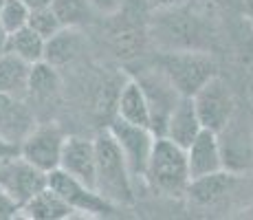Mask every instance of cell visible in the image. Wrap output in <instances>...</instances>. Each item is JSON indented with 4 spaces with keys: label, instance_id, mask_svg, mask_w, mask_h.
<instances>
[{
    "label": "cell",
    "instance_id": "17",
    "mask_svg": "<svg viewBox=\"0 0 253 220\" xmlns=\"http://www.w3.org/2000/svg\"><path fill=\"white\" fill-rule=\"evenodd\" d=\"M80 46H82V40H80V31L73 27H64L51 36L46 40V46H44V62L53 66H64L73 62L77 55H80Z\"/></svg>",
    "mask_w": 253,
    "mask_h": 220
},
{
    "label": "cell",
    "instance_id": "24",
    "mask_svg": "<svg viewBox=\"0 0 253 220\" xmlns=\"http://www.w3.org/2000/svg\"><path fill=\"white\" fill-rule=\"evenodd\" d=\"M88 2H90V7L95 13L106 16V18H115L126 9L128 0H88Z\"/></svg>",
    "mask_w": 253,
    "mask_h": 220
},
{
    "label": "cell",
    "instance_id": "23",
    "mask_svg": "<svg viewBox=\"0 0 253 220\" xmlns=\"http://www.w3.org/2000/svg\"><path fill=\"white\" fill-rule=\"evenodd\" d=\"M29 27L33 29V31H38L44 40H48L51 36H55L62 27L60 18L55 16V11H53V7H42V9H33L31 11V18H29Z\"/></svg>",
    "mask_w": 253,
    "mask_h": 220
},
{
    "label": "cell",
    "instance_id": "21",
    "mask_svg": "<svg viewBox=\"0 0 253 220\" xmlns=\"http://www.w3.org/2000/svg\"><path fill=\"white\" fill-rule=\"evenodd\" d=\"M53 11L60 18L62 27H73L80 29L90 22L92 18V7L88 0H53Z\"/></svg>",
    "mask_w": 253,
    "mask_h": 220
},
{
    "label": "cell",
    "instance_id": "13",
    "mask_svg": "<svg viewBox=\"0 0 253 220\" xmlns=\"http://www.w3.org/2000/svg\"><path fill=\"white\" fill-rule=\"evenodd\" d=\"M201 130H203V121H201V117H198L194 97L183 95L181 101L176 104V108L169 115L163 136L172 139L174 143H178L181 148H187V145L201 134Z\"/></svg>",
    "mask_w": 253,
    "mask_h": 220
},
{
    "label": "cell",
    "instance_id": "12",
    "mask_svg": "<svg viewBox=\"0 0 253 220\" xmlns=\"http://www.w3.org/2000/svg\"><path fill=\"white\" fill-rule=\"evenodd\" d=\"M0 176H4V192L18 205H22L24 200H29L36 192H40L48 185L46 174L33 168L31 163H27L22 156H18V161H11V163L4 165L0 170Z\"/></svg>",
    "mask_w": 253,
    "mask_h": 220
},
{
    "label": "cell",
    "instance_id": "5",
    "mask_svg": "<svg viewBox=\"0 0 253 220\" xmlns=\"http://www.w3.org/2000/svg\"><path fill=\"white\" fill-rule=\"evenodd\" d=\"M64 143L66 134L57 124H38L31 134L22 141L20 156L40 172L48 174L60 168Z\"/></svg>",
    "mask_w": 253,
    "mask_h": 220
},
{
    "label": "cell",
    "instance_id": "11",
    "mask_svg": "<svg viewBox=\"0 0 253 220\" xmlns=\"http://www.w3.org/2000/svg\"><path fill=\"white\" fill-rule=\"evenodd\" d=\"M185 152H187L192 180L225 170V156H222V150H220L218 132H213L209 128H203L201 134L185 148Z\"/></svg>",
    "mask_w": 253,
    "mask_h": 220
},
{
    "label": "cell",
    "instance_id": "25",
    "mask_svg": "<svg viewBox=\"0 0 253 220\" xmlns=\"http://www.w3.org/2000/svg\"><path fill=\"white\" fill-rule=\"evenodd\" d=\"M187 0H148V7L154 9V11H172V9H178Z\"/></svg>",
    "mask_w": 253,
    "mask_h": 220
},
{
    "label": "cell",
    "instance_id": "16",
    "mask_svg": "<svg viewBox=\"0 0 253 220\" xmlns=\"http://www.w3.org/2000/svg\"><path fill=\"white\" fill-rule=\"evenodd\" d=\"M31 66L33 64H29L27 60L18 57L16 53H4L0 57V92L27 99Z\"/></svg>",
    "mask_w": 253,
    "mask_h": 220
},
{
    "label": "cell",
    "instance_id": "3",
    "mask_svg": "<svg viewBox=\"0 0 253 220\" xmlns=\"http://www.w3.org/2000/svg\"><path fill=\"white\" fill-rule=\"evenodd\" d=\"M159 68L174 82L181 95L194 97L203 84L216 73V62L207 53L198 51H169L159 57Z\"/></svg>",
    "mask_w": 253,
    "mask_h": 220
},
{
    "label": "cell",
    "instance_id": "28",
    "mask_svg": "<svg viewBox=\"0 0 253 220\" xmlns=\"http://www.w3.org/2000/svg\"><path fill=\"white\" fill-rule=\"evenodd\" d=\"M22 2H24V4H27V7H29V9H31V11H33V9L51 7V4H53V0H22Z\"/></svg>",
    "mask_w": 253,
    "mask_h": 220
},
{
    "label": "cell",
    "instance_id": "1",
    "mask_svg": "<svg viewBox=\"0 0 253 220\" xmlns=\"http://www.w3.org/2000/svg\"><path fill=\"white\" fill-rule=\"evenodd\" d=\"M97 150V178L95 189L117 207L134 203V178L119 143L108 128L95 136Z\"/></svg>",
    "mask_w": 253,
    "mask_h": 220
},
{
    "label": "cell",
    "instance_id": "26",
    "mask_svg": "<svg viewBox=\"0 0 253 220\" xmlns=\"http://www.w3.org/2000/svg\"><path fill=\"white\" fill-rule=\"evenodd\" d=\"M16 156H20V150L9 145L7 141L0 136V159H16Z\"/></svg>",
    "mask_w": 253,
    "mask_h": 220
},
{
    "label": "cell",
    "instance_id": "29",
    "mask_svg": "<svg viewBox=\"0 0 253 220\" xmlns=\"http://www.w3.org/2000/svg\"><path fill=\"white\" fill-rule=\"evenodd\" d=\"M247 18H249V22L253 27V0H247Z\"/></svg>",
    "mask_w": 253,
    "mask_h": 220
},
{
    "label": "cell",
    "instance_id": "14",
    "mask_svg": "<svg viewBox=\"0 0 253 220\" xmlns=\"http://www.w3.org/2000/svg\"><path fill=\"white\" fill-rule=\"evenodd\" d=\"M115 110H117V117L128 121V124L152 128V117H150L148 99H145V92L137 80H128L119 88Z\"/></svg>",
    "mask_w": 253,
    "mask_h": 220
},
{
    "label": "cell",
    "instance_id": "20",
    "mask_svg": "<svg viewBox=\"0 0 253 220\" xmlns=\"http://www.w3.org/2000/svg\"><path fill=\"white\" fill-rule=\"evenodd\" d=\"M62 82L57 66L40 60L31 66V77H29V97L33 99H51L57 95Z\"/></svg>",
    "mask_w": 253,
    "mask_h": 220
},
{
    "label": "cell",
    "instance_id": "22",
    "mask_svg": "<svg viewBox=\"0 0 253 220\" xmlns=\"http://www.w3.org/2000/svg\"><path fill=\"white\" fill-rule=\"evenodd\" d=\"M29 18H31V9H29L22 0H4L2 9H0V24H2L9 33L27 27Z\"/></svg>",
    "mask_w": 253,
    "mask_h": 220
},
{
    "label": "cell",
    "instance_id": "6",
    "mask_svg": "<svg viewBox=\"0 0 253 220\" xmlns=\"http://www.w3.org/2000/svg\"><path fill=\"white\" fill-rule=\"evenodd\" d=\"M145 92V99L150 106V117H152V130L157 136H163L168 119L172 115V110L176 108V104L181 101V90L174 86V82L161 71V68H152L145 71L143 75L137 77Z\"/></svg>",
    "mask_w": 253,
    "mask_h": 220
},
{
    "label": "cell",
    "instance_id": "7",
    "mask_svg": "<svg viewBox=\"0 0 253 220\" xmlns=\"http://www.w3.org/2000/svg\"><path fill=\"white\" fill-rule=\"evenodd\" d=\"M46 178H48V187L55 189L75 212H84V214H90V216L101 218V216H110L117 209V205L106 200L97 189L88 187L86 183L77 180L75 176H71L69 172H64L60 168L48 172Z\"/></svg>",
    "mask_w": 253,
    "mask_h": 220
},
{
    "label": "cell",
    "instance_id": "2",
    "mask_svg": "<svg viewBox=\"0 0 253 220\" xmlns=\"http://www.w3.org/2000/svg\"><path fill=\"white\" fill-rule=\"evenodd\" d=\"M145 183L152 192L168 198H183L187 196L189 183V163L187 152L178 143H174L168 136H157L152 156L145 172Z\"/></svg>",
    "mask_w": 253,
    "mask_h": 220
},
{
    "label": "cell",
    "instance_id": "9",
    "mask_svg": "<svg viewBox=\"0 0 253 220\" xmlns=\"http://www.w3.org/2000/svg\"><path fill=\"white\" fill-rule=\"evenodd\" d=\"M36 117L27 106V99L0 92V136L9 145L20 150L22 141L36 128Z\"/></svg>",
    "mask_w": 253,
    "mask_h": 220
},
{
    "label": "cell",
    "instance_id": "15",
    "mask_svg": "<svg viewBox=\"0 0 253 220\" xmlns=\"http://www.w3.org/2000/svg\"><path fill=\"white\" fill-rule=\"evenodd\" d=\"M24 216L27 218H36V220H62L69 218L75 209L66 203L55 189H51L46 185L44 189L36 192L29 200H24L20 205Z\"/></svg>",
    "mask_w": 253,
    "mask_h": 220
},
{
    "label": "cell",
    "instance_id": "30",
    "mask_svg": "<svg viewBox=\"0 0 253 220\" xmlns=\"http://www.w3.org/2000/svg\"><path fill=\"white\" fill-rule=\"evenodd\" d=\"M2 4H4V0H0V9H2Z\"/></svg>",
    "mask_w": 253,
    "mask_h": 220
},
{
    "label": "cell",
    "instance_id": "4",
    "mask_svg": "<svg viewBox=\"0 0 253 220\" xmlns=\"http://www.w3.org/2000/svg\"><path fill=\"white\" fill-rule=\"evenodd\" d=\"M108 130L113 132V136L119 143L121 152H124L126 161H128L130 174H132L134 183L143 180L145 183V172H148V163L150 156H152L154 143H157V134L152 128H145V126H134L128 121L115 117L113 124L108 126Z\"/></svg>",
    "mask_w": 253,
    "mask_h": 220
},
{
    "label": "cell",
    "instance_id": "18",
    "mask_svg": "<svg viewBox=\"0 0 253 220\" xmlns=\"http://www.w3.org/2000/svg\"><path fill=\"white\" fill-rule=\"evenodd\" d=\"M229 185L231 174H225V170L209 176H201V178H194L189 183L187 198L196 205H211L229 192Z\"/></svg>",
    "mask_w": 253,
    "mask_h": 220
},
{
    "label": "cell",
    "instance_id": "27",
    "mask_svg": "<svg viewBox=\"0 0 253 220\" xmlns=\"http://www.w3.org/2000/svg\"><path fill=\"white\" fill-rule=\"evenodd\" d=\"M4 53H9V31L0 24V57H2Z\"/></svg>",
    "mask_w": 253,
    "mask_h": 220
},
{
    "label": "cell",
    "instance_id": "8",
    "mask_svg": "<svg viewBox=\"0 0 253 220\" xmlns=\"http://www.w3.org/2000/svg\"><path fill=\"white\" fill-rule=\"evenodd\" d=\"M198 117L203 121V128H209L220 134L229 126L233 117V97L227 84L218 75H213L207 84H203L194 95Z\"/></svg>",
    "mask_w": 253,
    "mask_h": 220
},
{
    "label": "cell",
    "instance_id": "19",
    "mask_svg": "<svg viewBox=\"0 0 253 220\" xmlns=\"http://www.w3.org/2000/svg\"><path fill=\"white\" fill-rule=\"evenodd\" d=\"M44 46H46V40L38 31H33L29 24L9 33V53H16L18 57L27 60L29 64H36V62L44 60Z\"/></svg>",
    "mask_w": 253,
    "mask_h": 220
},
{
    "label": "cell",
    "instance_id": "10",
    "mask_svg": "<svg viewBox=\"0 0 253 220\" xmlns=\"http://www.w3.org/2000/svg\"><path fill=\"white\" fill-rule=\"evenodd\" d=\"M60 170L75 176L77 180L86 183L95 189L97 178V150L95 139H84V136H66L64 150H62Z\"/></svg>",
    "mask_w": 253,
    "mask_h": 220
}]
</instances>
